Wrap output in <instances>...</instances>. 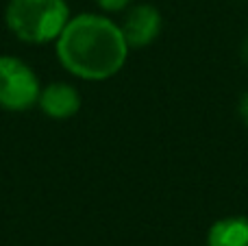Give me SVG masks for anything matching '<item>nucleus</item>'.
I'll use <instances>...</instances> for the list:
<instances>
[{
	"mask_svg": "<svg viewBox=\"0 0 248 246\" xmlns=\"http://www.w3.org/2000/svg\"><path fill=\"white\" fill-rule=\"evenodd\" d=\"M237 111H240V118H242V122L248 126V92L244 96L240 98V105H237Z\"/></svg>",
	"mask_w": 248,
	"mask_h": 246,
	"instance_id": "obj_8",
	"label": "nucleus"
},
{
	"mask_svg": "<svg viewBox=\"0 0 248 246\" xmlns=\"http://www.w3.org/2000/svg\"><path fill=\"white\" fill-rule=\"evenodd\" d=\"M37 105L52 120H65V118H72L74 113H78V109H81V94L70 83H63V81L50 83V85L42 87Z\"/></svg>",
	"mask_w": 248,
	"mask_h": 246,
	"instance_id": "obj_5",
	"label": "nucleus"
},
{
	"mask_svg": "<svg viewBox=\"0 0 248 246\" xmlns=\"http://www.w3.org/2000/svg\"><path fill=\"white\" fill-rule=\"evenodd\" d=\"M57 57L70 74L83 81H107L126 63L128 44L120 24L107 15L78 13L57 37Z\"/></svg>",
	"mask_w": 248,
	"mask_h": 246,
	"instance_id": "obj_1",
	"label": "nucleus"
},
{
	"mask_svg": "<svg viewBox=\"0 0 248 246\" xmlns=\"http://www.w3.org/2000/svg\"><path fill=\"white\" fill-rule=\"evenodd\" d=\"M240 57H242V61L248 65V37H244V42H242V46H240Z\"/></svg>",
	"mask_w": 248,
	"mask_h": 246,
	"instance_id": "obj_9",
	"label": "nucleus"
},
{
	"mask_svg": "<svg viewBox=\"0 0 248 246\" xmlns=\"http://www.w3.org/2000/svg\"><path fill=\"white\" fill-rule=\"evenodd\" d=\"M207 246H248V218L229 216L214 222L207 233Z\"/></svg>",
	"mask_w": 248,
	"mask_h": 246,
	"instance_id": "obj_6",
	"label": "nucleus"
},
{
	"mask_svg": "<svg viewBox=\"0 0 248 246\" xmlns=\"http://www.w3.org/2000/svg\"><path fill=\"white\" fill-rule=\"evenodd\" d=\"M70 20L65 0H9L4 22L24 44L57 42Z\"/></svg>",
	"mask_w": 248,
	"mask_h": 246,
	"instance_id": "obj_2",
	"label": "nucleus"
},
{
	"mask_svg": "<svg viewBox=\"0 0 248 246\" xmlns=\"http://www.w3.org/2000/svg\"><path fill=\"white\" fill-rule=\"evenodd\" d=\"M120 29L128 48H144L161 33V13L153 4H135L126 11Z\"/></svg>",
	"mask_w": 248,
	"mask_h": 246,
	"instance_id": "obj_4",
	"label": "nucleus"
},
{
	"mask_svg": "<svg viewBox=\"0 0 248 246\" xmlns=\"http://www.w3.org/2000/svg\"><path fill=\"white\" fill-rule=\"evenodd\" d=\"M39 92V78L29 63L11 55L0 57V107L7 111H26L37 105Z\"/></svg>",
	"mask_w": 248,
	"mask_h": 246,
	"instance_id": "obj_3",
	"label": "nucleus"
},
{
	"mask_svg": "<svg viewBox=\"0 0 248 246\" xmlns=\"http://www.w3.org/2000/svg\"><path fill=\"white\" fill-rule=\"evenodd\" d=\"M96 4H98L103 11H122V9H126L128 4L133 2V0H94Z\"/></svg>",
	"mask_w": 248,
	"mask_h": 246,
	"instance_id": "obj_7",
	"label": "nucleus"
}]
</instances>
